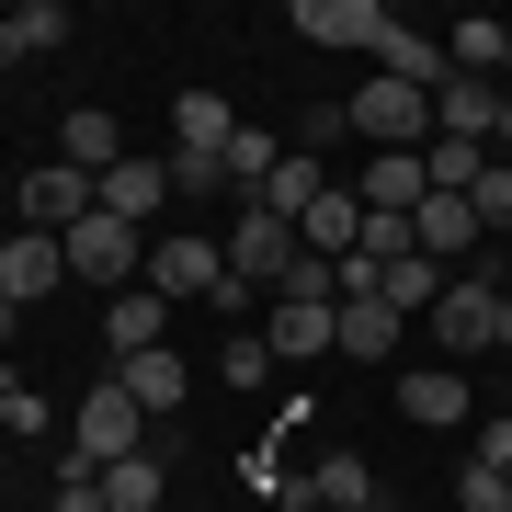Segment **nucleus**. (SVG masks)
Returning a JSON list of instances; mask_svg holds the SVG:
<instances>
[{"label": "nucleus", "instance_id": "obj_1", "mask_svg": "<svg viewBox=\"0 0 512 512\" xmlns=\"http://www.w3.org/2000/svg\"><path fill=\"white\" fill-rule=\"evenodd\" d=\"M114 456H148V410H137L114 376H103L92 399H80V421H69V467H92V478H103Z\"/></svg>", "mask_w": 512, "mask_h": 512}, {"label": "nucleus", "instance_id": "obj_2", "mask_svg": "<svg viewBox=\"0 0 512 512\" xmlns=\"http://www.w3.org/2000/svg\"><path fill=\"white\" fill-rule=\"evenodd\" d=\"M342 126L376 137V148H433V92H410V80H365V92L342 103Z\"/></svg>", "mask_w": 512, "mask_h": 512}, {"label": "nucleus", "instance_id": "obj_3", "mask_svg": "<svg viewBox=\"0 0 512 512\" xmlns=\"http://www.w3.org/2000/svg\"><path fill=\"white\" fill-rule=\"evenodd\" d=\"M433 342H444V353H490V342H501V274H444Z\"/></svg>", "mask_w": 512, "mask_h": 512}, {"label": "nucleus", "instance_id": "obj_4", "mask_svg": "<svg viewBox=\"0 0 512 512\" xmlns=\"http://www.w3.org/2000/svg\"><path fill=\"white\" fill-rule=\"evenodd\" d=\"M80 217H103V183H92V171H69V160H46V171H23V228H46V239H69Z\"/></svg>", "mask_w": 512, "mask_h": 512}, {"label": "nucleus", "instance_id": "obj_5", "mask_svg": "<svg viewBox=\"0 0 512 512\" xmlns=\"http://www.w3.org/2000/svg\"><path fill=\"white\" fill-rule=\"evenodd\" d=\"M296 262H308V251H296V228H285V217H262V205H239V239H228V274H239V285H285Z\"/></svg>", "mask_w": 512, "mask_h": 512}, {"label": "nucleus", "instance_id": "obj_6", "mask_svg": "<svg viewBox=\"0 0 512 512\" xmlns=\"http://www.w3.org/2000/svg\"><path fill=\"white\" fill-rule=\"evenodd\" d=\"M262 342H274V365H319V353L342 342V308H330V296H274Z\"/></svg>", "mask_w": 512, "mask_h": 512}, {"label": "nucleus", "instance_id": "obj_7", "mask_svg": "<svg viewBox=\"0 0 512 512\" xmlns=\"http://www.w3.org/2000/svg\"><path fill=\"white\" fill-rule=\"evenodd\" d=\"M148 285H160V296H217V285H228V251H217L205 228H171L160 251H148Z\"/></svg>", "mask_w": 512, "mask_h": 512}, {"label": "nucleus", "instance_id": "obj_8", "mask_svg": "<svg viewBox=\"0 0 512 512\" xmlns=\"http://www.w3.org/2000/svg\"><path fill=\"white\" fill-rule=\"evenodd\" d=\"M57 251H69L80 285H126V274H137V228H126V217H80Z\"/></svg>", "mask_w": 512, "mask_h": 512}, {"label": "nucleus", "instance_id": "obj_9", "mask_svg": "<svg viewBox=\"0 0 512 512\" xmlns=\"http://www.w3.org/2000/svg\"><path fill=\"white\" fill-rule=\"evenodd\" d=\"M57 274H69V251H57L46 228H12V239H0V296H12V308H46Z\"/></svg>", "mask_w": 512, "mask_h": 512}, {"label": "nucleus", "instance_id": "obj_10", "mask_svg": "<svg viewBox=\"0 0 512 512\" xmlns=\"http://www.w3.org/2000/svg\"><path fill=\"white\" fill-rule=\"evenodd\" d=\"M319 194H330V148H296V137H285V160H274V183H262L251 205H262V217H285V228H296V217H308Z\"/></svg>", "mask_w": 512, "mask_h": 512}, {"label": "nucleus", "instance_id": "obj_11", "mask_svg": "<svg viewBox=\"0 0 512 512\" xmlns=\"http://www.w3.org/2000/svg\"><path fill=\"white\" fill-rule=\"evenodd\" d=\"M353 239H365V194H342V183L296 217V251H308V262H353Z\"/></svg>", "mask_w": 512, "mask_h": 512}, {"label": "nucleus", "instance_id": "obj_12", "mask_svg": "<svg viewBox=\"0 0 512 512\" xmlns=\"http://www.w3.org/2000/svg\"><path fill=\"white\" fill-rule=\"evenodd\" d=\"M296 35L308 46H387V12L376 0H296Z\"/></svg>", "mask_w": 512, "mask_h": 512}, {"label": "nucleus", "instance_id": "obj_13", "mask_svg": "<svg viewBox=\"0 0 512 512\" xmlns=\"http://www.w3.org/2000/svg\"><path fill=\"white\" fill-rule=\"evenodd\" d=\"M376 80H410V92H444V80H456V57H444V35H410V23H387V46H376Z\"/></svg>", "mask_w": 512, "mask_h": 512}, {"label": "nucleus", "instance_id": "obj_14", "mask_svg": "<svg viewBox=\"0 0 512 512\" xmlns=\"http://www.w3.org/2000/svg\"><path fill=\"white\" fill-rule=\"evenodd\" d=\"M114 387H126V399L148 410V421H160V410H183V353H171V342H148V353H126V365H114Z\"/></svg>", "mask_w": 512, "mask_h": 512}, {"label": "nucleus", "instance_id": "obj_15", "mask_svg": "<svg viewBox=\"0 0 512 512\" xmlns=\"http://www.w3.org/2000/svg\"><path fill=\"white\" fill-rule=\"evenodd\" d=\"M410 239H421V262H444V274H456V262L478 251V217H467V194H421Z\"/></svg>", "mask_w": 512, "mask_h": 512}, {"label": "nucleus", "instance_id": "obj_16", "mask_svg": "<svg viewBox=\"0 0 512 512\" xmlns=\"http://www.w3.org/2000/svg\"><path fill=\"white\" fill-rule=\"evenodd\" d=\"M228 137H239V114L217 92H183V103H171V160H228Z\"/></svg>", "mask_w": 512, "mask_h": 512}, {"label": "nucleus", "instance_id": "obj_17", "mask_svg": "<svg viewBox=\"0 0 512 512\" xmlns=\"http://www.w3.org/2000/svg\"><path fill=\"white\" fill-rule=\"evenodd\" d=\"M148 205H171V160H148V148H126V160L103 171V217H148Z\"/></svg>", "mask_w": 512, "mask_h": 512}, {"label": "nucleus", "instance_id": "obj_18", "mask_svg": "<svg viewBox=\"0 0 512 512\" xmlns=\"http://www.w3.org/2000/svg\"><path fill=\"white\" fill-rule=\"evenodd\" d=\"M490 126H501V80H444L433 92V137H478L490 148Z\"/></svg>", "mask_w": 512, "mask_h": 512}, {"label": "nucleus", "instance_id": "obj_19", "mask_svg": "<svg viewBox=\"0 0 512 512\" xmlns=\"http://www.w3.org/2000/svg\"><path fill=\"white\" fill-rule=\"evenodd\" d=\"M57 160H69V171H92V183H103V171L126 160V137H114V114H103V103H80L69 126H57Z\"/></svg>", "mask_w": 512, "mask_h": 512}, {"label": "nucleus", "instance_id": "obj_20", "mask_svg": "<svg viewBox=\"0 0 512 512\" xmlns=\"http://www.w3.org/2000/svg\"><path fill=\"white\" fill-rule=\"evenodd\" d=\"M46 46H69V12H57V0L0 12V69H23V57H46Z\"/></svg>", "mask_w": 512, "mask_h": 512}, {"label": "nucleus", "instance_id": "obj_21", "mask_svg": "<svg viewBox=\"0 0 512 512\" xmlns=\"http://www.w3.org/2000/svg\"><path fill=\"white\" fill-rule=\"evenodd\" d=\"M330 353H353V365H387V353H399V308H387V296H353L342 308V342Z\"/></svg>", "mask_w": 512, "mask_h": 512}, {"label": "nucleus", "instance_id": "obj_22", "mask_svg": "<svg viewBox=\"0 0 512 512\" xmlns=\"http://www.w3.org/2000/svg\"><path fill=\"white\" fill-rule=\"evenodd\" d=\"M308 501H330V512H353V501H376V478H365V456H353V444H330V456L308 467Z\"/></svg>", "mask_w": 512, "mask_h": 512}, {"label": "nucleus", "instance_id": "obj_23", "mask_svg": "<svg viewBox=\"0 0 512 512\" xmlns=\"http://www.w3.org/2000/svg\"><path fill=\"white\" fill-rule=\"evenodd\" d=\"M160 490H171L160 456H114L103 467V512H160Z\"/></svg>", "mask_w": 512, "mask_h": 512}, {"label": "nucleus", "instance_id": "obj_24", "mask_svg": "<svg viewBox=\"0 0 512 512\" xmlns=\"http://www.w3.org/2000/svg\"><path fill=\"white\" fill-rule=\"evenodd\" d=\"M103 330H114V365H126V353H148V342H160V285L114 296V308H103Z\"/></svg>", "mask_w": 512, "mask_h": 512}, {"label": "nucleus", "instance_id": "obj_25", "mask_svg": "<svg viewBox=\"0 0 512 512\" xmlns=\"http://www.w3.org/2000/svg\"><path fill=\"white\" fill-rule=\"evenodd\" d=\"M421 171H433V194H467L478 171H490V148H478V137H433V148H421Z\"/></svg>", "mask_w": 512, "mask_h": 512}, {"label": "nucleus", "instance_id": "obj_26", "mask_svg": "<svg viewBox=\"0 0 512 512\" xmlns=\"http://www.w3.org/2000/svg\"><path fill=\"white\" fill-rule=\"evenodd\" d=\"M376 296H387L399 319H410V308L433 319V296H444V262H421V251H410V262H387V285H376Z\"/></svg>", "mask_w": 512, "mask_h": 512}, {"label": "nucleus", "instance_id": "obj_27", "mask_svg": "<svg viewBox=\"0 0 512 512\" xmlns=\"http://www.w3.org/2000/svg\"><path fill=\"white\" fill-rule=\"evenodd\" d=\"M467 217H478V239H512V160H490L467 183Z\"/></svg>", "mask_w": 512, "mask_h": 512}, {"label": "nucleus", "instance_id": "obj_28", "mask_svg": "<svg viewBox=\"0 0 512 512\" xmlns=\"http://www.w3.org/2000/svg\"><path fill=\"white\" fill-rule=\"evenodd\" d=\"M399 410L444 433V421H467V387H456V376H410V387H399Z\"/></svg>", "mask_w": 512, "mask_h": 512}, {"label": "nucleus", "instance_id": "obj_29", "mask_svg": "<svg viewBox=\"0 0 512 512\" xmlns=\"http://www.w3.org/2000/svg\"><path fill=\"white\" fill-rule=\"evenodd\" d=\"M456 512H512V478L467 456V467H456Z\"/></svg>", "mask_w": 512, "mask_h": 512}, {"label": "nucleus", "instance_id": "obj_30", "mask_svg": "<svg viewBox=\"0 0 512 512\" xmlns=\"http://www.w3.org/2000/svg\"><path fill=\"white\" fill-rule=\"evenodd\" d=\"M274 376V342H262V330H228V387H262Z\"/></svg>", "mask_w": 512, "mask_h": 512}, {"label": "nucleus", "instance_id": "obj_31", "mask_svg": "<svg viewBox=\"0 0 512 512\" xmlns=\"http://www.w3.org/2000/svg\"><path fill=\"white\" fill-rule=\"evenodd\" d=\"M171 194H228V160H171Z\"/></svg>", "mask_w": 512, "mask_h": 512}, {"label": "nucleus", "instance_id": "obj_32", "mask_svg": "<svg viewBox=\"0 0 512 512\" xmlns=\"http://www.w3.org/2000/svg\"><path fill=\"white\" fill-rule=\"evenodd\" d=\"M478 467H501V478H512V410H490V421H478Z\"/></svg>", "mask_w": 512, "mask_h": 512}, {"label": "nucleus", "instance_id": "obj_33", "mask_svg": "<svg viewBox=\"0 0 512 512\" xmlns=\"http://www.w3.org/2000/svg\"><path fill=\"white\" fill-rule=\"evenodd\" d=\"M490 160H512V92H501V126H490Z\"/></svg>", "mask_w": 512, "mask_h": 512}, {"label": "nucleus", "instance_id": "obj_34", "mask_svg": "<svg viewBox=\"0 0 512 512\" xmlns=\"http://www.w3.org/2000/svg\"><path fill=\"white\" fill-rule=\"evenodd\" d=\"M12 399H23V376H12V365H0V410H12Z\"/></svg>", "mask_w": 512, "mask_h": 512}, {"label": "nucleus", "instance_id": "obj_35", "mask_svg": "<svg viewBox=\"0 0 512 512\" xmlns=\"http://www.w3.org/2000/svg\"><path fill=\"white\" fill-rule=\"evenodd\" d=\"M501 353H512V285H501Z\"/></svg>", "mask_w": 512, "mask_h": 512}, {"label": "nucleus", "instance_id": "obj_36", "mask_svg": "<svg viewBox=\"0 0 512 512\" xmlns=\"http://www.w3.org/2000/svg\"><path fill=\"white\" fill-rule=\"evenodd\" d=\"M12 319H23V308H12V296H0V330H12Z\"/></svg>", "mask_w": 512, "mask_h": 512}, {"label": "nucleus", "instance_id": "obj_37", "mask_svg": "<svg viewBox=\"0 0 512 512\" xmlns=\"http://www.w3.org/2000/svg\"><path fill=\"white\" fill-rule=\"evenodd\" d=\"M0 467H12V433H0Z\"/></svg>", "mask_w": 512, "mask_h": 512}, {"label": "nucleus", "instance_id": "obj_38", "mask_svg": "<svg viewBox=\"0 0 512 512\" xmlns=\"http://www.w3.org/2000/svg\"><path fill=\"white\" fill-rule=\"evenodd\" d=\"M501 92H512V57H501Z\"/></svg>", "mask_w": 512, "mask_h": 512}, {"label": "nucleus", "instance_id": "obj_39", "mask_svg": "<svg viewBox=\"0 0 512 512\" xmlns=\"http://www.w3.org/2000/svg\"><path fill=\"white\" fill-rule=\"evenodd\" d=\"M353 512H376V501H353Z\"/></svg>", "mask_w": 512, "mask_h": 512}, {"label": "nucleus", "instance_id": "obj_40", "mask_svg": "<svg viewBox=\"0 0 512 512\" xmlns=\"http://www.w3.org/2000/svg\"><path fill=\"white\" fill-rule=\"evenodd\" d=\"M0 239H12V228H0Z\"/></svg>", "mask_w": 512, "mask_h": 512}, {"label": "nucleus", "instance_id": "obj_41", "mask_svg": "<svg viewBox=\"0 0 512 512\" xmlns=\"http://www.w3.org/2000/svg\"><path fill=\"white\" fill-rule=\"evenodd\" d=\"M0 512H12V501H0Z\"/></svg>", "mask_w": 512, "mask_h": 512}]
</instances>
